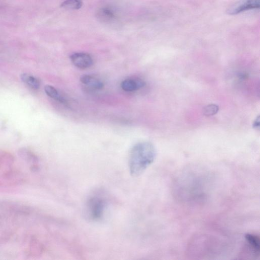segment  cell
I'll return each mask as SVG.
<instances>
[{"instance_id": "13", "label": "cell", "mask_w": 260, "mask_h": 260, "mask_svg": "<svg viewBox=\"0 0 260 260\" xmlns=\"http://www.w3.org/2000/svg\"><path fill=\"white\" fill-rule=\"evenodd\" d=\"M260 116H258L254 122L253 127L254 128L257 129L259 128L260 124Z\"/></svg>"}, {"instance_id": "2", "label": "cell", "mask_w": 260, "mask_h": 260, "mask_svg": "<svg viewBox=\"0 0 260 260\" xmlns=\"http://www.w3.org/2000/svg\"><path fill=\"white\" fill-rule=\"evenodd\" d=\"M107 202L104 198L95 195L91 197L87 204V212L90 219L94 221L99 220L104 214Z\"/></svg>"}, {"instance_id": "10", "label": "cell", "mask_w": 260, "mask_h": 260, "mask_svg": "<svg viewBox=\"0 0 260 260\" xmlns=\"http://www.w3.org/2000/svg\"><path fill=\"white\" fill-rule=\"evenodd\" d=\"M98 18L100 20L106 22H112L115 18L114 12L108 8H103L98 12Z\"/></svg>"}, {"instance_id": "12", "label": "cell", "mask_w": 260, "mask_h": 260, "mask_svg": "<svg viewBox=\"0 0 260 260\" xmlns=\"http://www.w3.org/2000/svg\"><path fill=\"white\" fill-rule=\"evenodd\" d=\"M219 110L217 105L214 104H209L203 108V114L207 117H211L216 115Z\"/></svg>"}, {"instance_id": "9", "label": "cell", "mask_w": 260, "mask_h": 260, "mask_svg": "<svg viewBox=\"0 0 260 260\" xmlns=\"http://www.w3.org/2000/svg\"><path fill=\"white\" fill-rule=\"evenodd\" d=\"M22 80L24 83L34 90H38L40 86V81L35 77L27 74L23 73L21 75Z\"/></svg>"}, {"instance_id": "8", "label": "cell", "mask_w": 260, "mask_h": 260, "mask_svg": "<svg viewBox=\"0 0 260 260\" xmlns=\"http://www.w3.org/2000/svg\"><path fill=\"white\" fill-rule=\"evenodd\" d=\"M46 93L48 96L62 103H66V99L62 96L59 92L52 86L47 85L45 88Z\"/></svg>"}, {"instance_id": "11", "label": "cell", "mask_w": 260, "mask_h": 260, "mask_svg": "<svg viewBox=\"0 0 260 260\" xmlns=\"http://www.w3.org/2000/svg\"><path fill=\"white\" fill-rule=\"evenodd\" d=\"M83 5L80 0H66L61 4V7L70 10L79 9Z\"/></svg>"}, {"instance_id": "5", "label": "cell", "mask_w": 260, "mask_h": 260, "mask_svg": "<svg viewBox=\"0 0 260 260\" xmlns=\"http://www.w3.org/2000/svg\"><path fill=\"white\" fill-rule=\"evenodd\" d=\"M145 82L141 79L129 78L122 81L121 87L126 92L138 91L145 86Z\"/></svg>"}, {"instance_id": "7", "label": "cell", "mask_w": 260, "mask_h": 260, "mask_svg": "<svg viewBox=\"0 0 260 260\" xmlns=\"http://www.w3.org/2000/svg\"><path fill=\"white\" fill-rule=\"evenodd\" d=\"M82 83L94 89L101 90L104 88L103 82L99 79L90 75H84L80 78Z\"/></svg>"}, {"instance_id": "6", "label": "cell", "mask_w": 260, "mask_h": 260, "mask_svg": "<svg viewBox=\"0 0 260 260\" xmlns=\"http://www.w3.org/2000/svg\"><path fill=\"white\" fill-rule=\"evenodd\" d=\"M248 247L252 254L256 257L260 255V242L258 236L253 234H247L245 236Z\"/></svg>"}, {"instance_id": "4", "label": "cell", "mask_w": 260, "mask_h": 260, "mask_svg": "<svg viewBox=\"0 0 260 260\" xmlns=\"http://www.w3.org/2000/svg\"><path fill=\"white\" fill-rule=\"evenodd\" d=\"M71 59L73 65L80 69H87L93 64V60L90 54L86 53H75L71 57Z\"/></svg>"}, {"instance_id": "3", "label": "cell", "mask_w": 260, "mask_h": 260, "mask_svg": "<svg viewBox=\"0 0 260 260\" xmlns=\"http://www.w3.org/2000/svg\"><path fill=\"white\" fill-rule=\"evenodd\" d=\"M260 6V0H240L229 7L227 13L229 15H236L246 10L259 9Z\"/></svg>"}, {"instance_id": "1", "label": "cell", "mask_w": 260, "mask_h": 260, "mask_svg": "<svg viewBox=\"0 0 260 260\" xmlns=\"http://www.w3.org/2000/svg\"><path fill=\"white\" fill-rule=\"evenodd\" d=\"M157 156L154 145L148 142L135 144L131 149L129 166L131 175L138 176L154 162Z\"/></svg>"}]
</instances>
